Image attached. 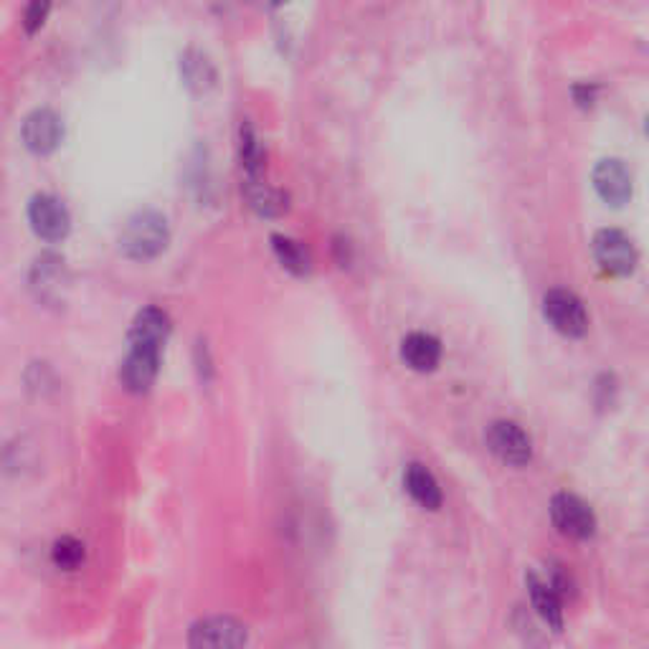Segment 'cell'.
Masks as SVG:
<instances>
[{
    "label": "cell",
    "mask_w": 649,
    "mask_h": 649,
    "mask_svg": "<svg viewBox=\"0 0 649 649\" xmlns=\"http://www.w3.org/2000/svg\"><path fill=\"white\" fill-rule=\"evenodd\" d=\"M168 223L156 211H140L125 223L120 236V249L135 261L156 259L168 246Z\"/></svg>",
    "instance_id": "cell-1"
},
{
    "label": "cell",
    "mask_w": 649,
    "mask_h": 649,
    "mask_svg": "<svg viewBox=\"0 0 649 649\" xmlns=\"http://www.w3.org/2000/svg\"><path fill=\"white\" fill-rule=\"evenodd\" d=\"M593 188L609 206L627 204L632 196V175L620 160H601L593 170Z\"/></svg>",
    "instance_id": "cell-12"
},
{
    "label": "cell",
    "mask_w": 649,
    "mask_h": 649,
    "mask_svg": "<svg viewBox=\"0 0 649 649\" xmlns=\"http://www.w3.org/2000/svg\"><path fill=\"white\" fill-rule=\"evenodd\" d=\"M183 76L185 82H188V87L196 91H204L213 84V69L200 53H188V57L183 59Z\"/></svg>",
    "instance_id": "cell-20"
},
{
    "label": "cell",
    "mask_w": 649,
    "mask_h": 649,
    "mask_svg": "<svg viewBox=\"0 0 649 649\" xmlns=\"http://www.w3.org/2000/svg\"><path fill=\"white\" fill-rule=\"evenodd\" d=\"M61 137H64V127L57 112L36 110L23 122V143L34 156H49L59 148Z\"/></svg>",
    "instance_id": "cell-9"
},
{
    "label": "cell",
    "mask_w": 649,
    "mask_h": 649,
    "mask_svg": "<svg viewBox=\"0 0 649 649\" xmlns=\"http://www.w3.org/2000/svg\"><path fill=\"white\" fill-rule=\"evenodd\" d=\"M84 555H87V551H84V543L72 536L59 538L51 548L53 566L61 571H76L84 563Z\"/></svg>",
    "instance_id": "cell-19"
},
{
    "label": "cell",
    "mask_w": 649,
    "mask_h": 649,
    "mask_svg": "<svg viewBox=\"0 0 649 649\" xmlns=\"http://www.w3.org/2000/svg\"><path fill=\"white\" fill-rule=\"evenodd\" d=\"M246 198H249V206L259 216H282L287 211V196L282 191L272 188L265 181H246Z\"/></svg>",
    "instance_id": "cell-16"
},
{
    "label": "cell",
    "mask_w": 649,
    "mask_h": 649,
    "mask_svg": "<svg viewBox=\"0 0 649 649\" xmlns=\"http://www.w3.org/2000/svg\"><path fill=\"white\" fill-rule=\"evenodd\" d=\"M593 259L607 274L627 277L637 267V249L620 229H604L593 236Z\"/></svg>",
    "instance_id": "cell-2"
},
{
    "label": "cell",
    "mask_w": 649,
    "mask_h": 649,
    "mask_svg": "<svg viewBox=\"0 0 649 649\" xmlns=\"http://www.w3.org/2000/svg\"><path fill=\"white\" fill-rule=\"evenodd\" d=\"M246 645V627L231 616H211L193 624L191 647H242Z\"/></svg>",
    "instance_id": "cell-10"
},
{
    "label": "cell",
    "mask_w": 649,
    "mask_h": 649,
    "mask_svg": "<svg viewBox=\"0 0 649 649\" xmlns=\"http://www.w3.org/2000/svg\"><path fill=\"white\" fill-rule=\"evenodd\" d=\"M551 521L563 536L586 540L597 532V515L581 498L571 492H559L551 500Z\"/></svg>",
    "instance_id": "cell-4"
},
{
    "label": "cell",
    "mask_w": 649,
    "mask_h": 649,
    "mask_svg": "<svg viewBox=\"0 0 649 649\" xmlns=\"http://www.w3.org/2000/svg\"><path fill=\"white\" fill-rule=\"evenodd\" d=\"M28 221L36 236H41L44 242H61L72 229V216H69L66 206L51 193H38L30 198Z\"/></svg>",
    "instance_id": "cell-6"
},
{
    "label": "cell",
    "mask_w": 649,
    "mask_h": 649,
    "mask_svg": "<svg viewBox=\"0 0 649 649\" xmlns=\"http://www.w3.org/2000/svg\"><path fill=\"white\" fill-rule=\"evenodd\" d=\"M69 284V274L64 267V259L57 254H44L36 259L34 272H30V287L36 297L46 305H59L64 299V290Z\"/></svg>",
    "instance_id": "cell-8"
},
{
    "label": "cell",
    "mask_w": 649,
    "mask_h": 649,
    "mask_svg": "<svg viewBox=\"0 0 649 649\" xmlns=\"http://www.w3.org/2000/svg\"><path fill=\"white\" fill-rule=\"evenodd\" d=\"M272 246H274V254L277 259H280V265L287 269V272L303 277L310 272V254L299 242L290 236H272Z\"/></svg>",
    "instance_id": "cell-17"
},
{
    "label": "cell",
    "mask_w": 649,
    "mask_h": 649,
    "mask_svg": "<svg viewBox=\"0 0 649 649\" xmlns=\"http://www.w3.org/2000/svg\"><path fill=\"white\" fill-rule=\"evenodd\" d=\"M51 11V0H30L28 8H26V30L28 34H34L36 28L44 26L46 15Z\"/></svg>",
    "instance_id": "cell-21"
},
{
    "label": "cell",
    "mask_w": 649,
    "mask_h": 649,
    "mask_svg": "<svg viewBox=\"0 0 649 649\" xmlns=\"http://www.w3.org/2000/svg\"><path fill=\"white\" fill-rule=\"evenodd\" d=\"M170 338V318L166 310L160 307H145L143 313H137V318L130 328L127 345H140V347H152V351H160L166 347Z\"/></svg>",
    "instance_id": "cell-11"
},
{
    "label": "cell",
    "mask_w": 649,
    "mask_h": 649,
    "mask_svg": "<svg viewBox=\"0 0 649 649\" xmlns=\"http://www.w3.org/2000/svg\"><path fill=\"white\" fill-rule=\"evenodd\" d=\"M487 446L500 462L513 467L528 465L532 457V442L515 421H494L487 427Z\"/></svg>",
    "instance_id": "cell-5"
},
{
    "label": "cell",
    "mask_w": 649,
    "mask_h": 649,
    "mask_svg": "<svg viewBox=\"0 0 649 649\" xmlns=\"http://www.w3.org/2000/svg\"><path fill=\"white\" fill-rule=\"evenodd\" d=\"M543 315L566 338H581L589 330V315L581 299L568 290H551L543 297Z\"/></svg>",
    "instance_id": "cell-3"
},
{
    "label": "cell",
    "mask_w": 649,
    "mask_h": 649,
    "mask_svg": "<svg viewBox=\"0 0 649 649\" xmlns=\"http://www.w3.org/2000/svg\"><path fill=\"white\" fill-rule=\"evenodd\" d=\"M404 487L421 507H427V510L442 507V487H439L437 477L431 475L427 467L419 465V462H412V465L406 467Z\"/></svg>",
    "instance_id": "cell-15"
},
{
    "label": "cell",
    "mask_w": 649,
    "mask_h": 649,
    "mask_svg": "<svg viewBox=\"0 0 649 649\" xmlns=\"http://www.w3.org/2000/svg\"><path fill=\"white\" fill-rule=\"evenodd\" d=\"M647 133H649V118H647Z\"/></svg>",
    "instance_id": "cell-22"
},
{
    "label": "cell",
    "mask_w": 649,
    "mask_h": 649,
    "mask_svg": "<svg viewBox=\"0 0 649 649\" xmlns=\"http://www.w3.org/2000/svg\"><path fill=\"white\" fill-rule=\"evenodd\" d=\"M401 358L408 368L419 370V374H429L442 360V343L429 332H412L401 343Z\"/></svg>",
    "instance_id": "cell-13"
},
{
    "label": "cell",
    "mask_w": 649,
    "mask_h": 649,
    "mask_svg": "<svg viewBox=\"0 0 649 649\" xmlns=\"http://www.w3.org/2000/svg\"><path fill=\"white\" fill-rule=\"evenodd\" d=\"M160 370V351L127 345V355L120 366V381L130 393H145L156 383Z\"/></svg>",
    "instance_id": "cell-7"
},
{
    "label": "cell",
    "mask_w": 649,
    "mask_h": 649,
    "mask_svg": "<svg viewBox=\"0 0 649 649\" xmlns=\"http://www.w3.org/2000/svg\"><path fill=\"white\" fill-rule=\"evenodd\" d=\"M528 591H530V601L532 609H536L540 620H543L548 627H553L555 632L563 629V604H561V593L553 589L548 578H540L538 574H528Z\"/></svg>",
    "instance_id": "cell-14"
},
{
    "label": "cell",
    "mask_w": 649,
    "mask_h": 649,
    "mask_svg": "<svg viewBox=\"0 0 649 649\" xmlns=\"http://www.w3.org/2000/svg\"><path fill=\"white\" fill-rule=\"evenodd\" d=\"M265 160H267V156H265V148H261L257 133L246 125L242 130V168H244L246 181H261V175H265V166H267Z\"/></svg>",
    "instance_id": "cell-18"
}]
</instances>
